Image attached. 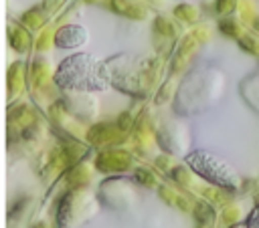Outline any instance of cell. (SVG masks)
<instances>
[{"label": "cell", "instance_id": "4", "mask_svg": "<svg viewBox=\"0 0 259 228\" xmlns=\"http://www.w3.org/2000/svg\"><path fill=\"white\" fill-rule=\"evenodd\" d=\"M241 44H243V46H247L245 50H249V52H253V54H257V52H259V44H257L255 40H249V38H243V40H241Z\"/></svg>", "mask_w": 259, "mask_h": 228}, {"label": "cell", "instance_id": "2", "mask_svg": "<svg viewBox=\"0 0 259 228\" xmlns=\"http://www.w3.org/2000/svg\"><path fill=\"white\" fill-rule=\"evenodd\" d=\"M188 159H190V165L200 176H204L206 180L221 184V186H235L237 184V174L223 159H217L208 153H194Z\"/></svg>", "mask_w": 259, "mask_h": 228}, {"label": "cell", "instance_id": "3", "mask_svg": "<svg viewBox=\"0 0 259 228\" xmlns=\"http://www.w3.org/2000/svg\"><path fill=\"white\" fill-rule=\"evenodd\" d=\"M63 32H67V40L57 42L59 46H79L85 40V30L79 26H67V28H63Z\"/></svg>", "mask_w": 259, "mask_h": 228}, {"label": "cell", "instance_id": "1", "mask_svg": "<svg viewBox=\"0 0 259 228\" xmlns=\"http://www.w3.org/2000/svg\"><path fill=\"white\" fill-rule=\"evenodd\" d=\"M91 56L77 54L67 61H63L57 81L63 87L69 89H103L105 87V75L101 67H97Z\"/></svg>", "mask_w": 259, "mask_h": 228}]
</instances>
